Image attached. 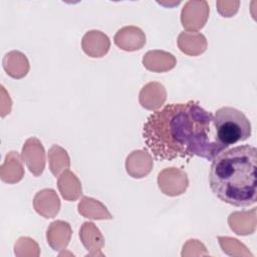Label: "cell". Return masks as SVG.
<instances>
[{"mask_svg":"<svg viewBox=\"0 0 257 257\" xmlns=\"http://www.w3.org/2000/svg\"><path fill=\"white\" fill-rule=\"evenodd\" d=\"M83 51L90 57H102L107 53L110 42L109 38L98 30H91L84 34L81 41Z\"/></svg>","mask_w":257,"mask_h":257,"instance_id":"9c48e42d","label":"cell"},{"mask_svg":"<svg viewBox=\"0 0 257 257\" xmlns=\"http://www.w3.org/2000/svg\"><path fill=\"white\" fill-rule=\"evenodd\" d=\"M214 124L220 143L227 148L251 137L250 120L242 111L231 106H224L215 111Z\"/></svg>","mask_w":257,"mask_h":257,"instance_id":"3957f363","label":"cell"},{"mask_svg":"<svg viewBox=\"0 0 257 257\" xmlns=\"http://www.w3.org/2000/svg\"><path fill=\"white\" fill-rule=\"evenodd\" d=\"M209 13L207 1H188L182 9V25L187 30H199L205 25Z\"/></svg>","mask_w":257,"mask_h":257,"instance_id":"5b68a950","label":"cell"},{"mask_svg":"<svg viewBox=\"0 0 257 257\" xmlns=\"http://www.w3.org/2000/svg\"><path fill=\"white\" fill-rule=\"evenodd\" d=\"M48 161L50 171L57 177L62 170H67L70 166V159L67 152L57 145H53L48 151Z\"/></svg>","mask_w":257,"mask_h":257,"instance_id":"e0dca14e","label":"cell"},{"mask_svg":"<svg viewBox=\"0 0 257 257\" xmlns=\"http://www.w3.org/2000/svg\"><path fill=\"white\" fill-rule=\"evenodd\" d=\"M22 158L30 173L39 177L45 167V152L41 142L36 138L28 139L22 148Z\"/></svg>","mask_w":257,"mask_h":257,"instance_id":"8992f818","label":"cell"},{"mask_svg":"<svg viewBox=\"0 0 257 257\" xmlns=\"http://www.w3.org/2000/svg\"><path fill=\"white\" fill-rule=\"evenodd\" d=\"M57 186L61 196L67 201H75L81 195V183L69 170L64 171V173L60 175Z\"/></svg>","mask_w":257,"mask_h":257,"instance_id":"9a60e30c","label":"cell"},{"mask_svg":"<svg viewBox=\"0 0 257 257\" xmlns=\"http://www.w3.org/2000/svg\"><path fill=\"white\" fill-rule=\"evenodd\" d=\"M79 237L83 246L86 248L87 251L93 250V249L100 250L104 244V239L100 231L91 222L83 223L79 231Z\"/></svg>","mask_w":257,"mask_h":257,"instance_id":"2e32d148","label":"cell"},{"mask_svg":"<svg viewBox=\"0 0 257 257\" xmlns=\"http://www.w3.org/2000/svg\"><path fill=\"white\" fill-rule=\"evenodd\" d=\"M152 167V157L146 151H134L125 161L126 172L135 179L146 177L151 172Z\"/></svg>","mask_w":257,"mask_h":257,"instance_id":"30bf717a","label":"cell"},{"mask_svg":"<svg viewBox=\"0 0 257 257\" xmlns=\"http://www.w3.org/2000/svg\"><path fill=\"white\" fill-rule=\"evenodd\" d=\"M257 150L249 145L223 151L212 162L209 184L222 202L235 207L256 203Z\"/></svg>","mask_w":257,"mask_h":257,"instance_id":"7a4b0ae2","label":"cell"},{"mask_svg":"<svg viewBox=\"0 0 257 257\" xmlns=\"http://www.w3.org/2000/svg\"><path fill=\"white\" fill-rule=\"evenodd\" d=\"M114 43L125 51H136L146 44V35L143 30L136 26H125L114 35Z\"/></svg>","mask_w":257,"mask_h":257,"instance_id":"52a82bcc","label":"cell"},{"mask_svg":"<svg viewBox=\"0 0 257 257\" xmlns=\"http://www.w3.org/2000/svg\"><path fill=\"white\" fill-rule=\"evenodd\" d=\"M166 97L167 92L163 84L159 82H149L140 92V103L147 109L155 110L164 104Z\"/></svg>","mask_w":257,"mask_h":257,"instance_id":"8fae6325","label":"cell"},{"mask_svg":"<svg viewBox=\"0 0 257 257\" xmlns=\"http://www.w3.org/2000/svg\"><path fill=\"white\" fill-rule=\"evenodd\" d=\"M178 45L182 52L188 55H198L206 50L207 41L201 33L184 31L178 37Z\"/></svg>","mask_w":257,"mask_h":257,"instance_id":"5bb4252c","label":"cell"},{"mask_svg":"<svg viewBox=\"0 0 257 257\" xmlns=\"http://www.w3.org/2000/svg\"><path fill=\"white\" fill-rule=\"evenodd\" d=\"M143 138L158 161L195 156L213 161L228 149L218 139L213 113L194 100L154 111L144 124Z\"/></svg>","mask_w":257,"mask_h":257,"instance_id":"6da1fadb","label":"cell"},{"mask_svg":"<svg viewBox=\"0 0 257 257\" xmlns=\"http://www.w3.org/2000/svg\"><path fill=\"white\" fill-rule=\"evenodd\" d=\"M187 174L177 168H166L158 175V185L160 190L168 196H179L188 187Z\"/></svg>","mask_w":257,"mask_h":257,"instance_id":"277c9868","label":"cell"},{"mask_svg":"<svg viewBox=\"0 0 257 257\" xmlns=\"http://www.w3.org/2000/svg\"><path fill=\"white\" fill-rule=\"evenodd\" d=\"M35 211L44 218H53L60 209V201L55 191L44 189L39 191L33 200Z\"/></svg>","mask_w":257,"mask_h":257,"instance_id":"ba28073f","label":"cell"},{"mask_svg":"<svg viewBox=\"0 0 257 257\" xmlns=\"http://www.w3.org/2000/svg\"><path fill=\"white\" fill-rule=\"evenodd\" d=\"M81 202L91 208V210H86V211H83V212L80 213L85 218L94 219V220H105V219L108 220V219H112V216L107 211L106 207L103 206L97 200H94V199L88 198V197H83Z\"/></svg>","mask_w":257,"mask_h":257,"instance_id":"ac0fdd59","label":"cell"},{"mask_svg":"<svg viewBox=\"0 0 257 257\" xmlns=\"http://www.w3.org/2000/svg\"><path fill=\"white\" fill-rule=\"evenodd\" d=\"M176 57L169 52L162 50H153L146 53L143 58L144 66L154 72H164L175 67Z\"/></svg>","mask_w":257,"mask_h":257,"instance_id":"4fadbf2b","label":"cell"},{"mask_svg":"<svg viewBox=\"0 0 257 257\" xmlns=\"http://www.w3.org/2000/svg\"><path fill=\"white\" fill-rule=\"evenodd\" d=\"M72 230L70 225L64 221H54L47 229V243L55 251L65 249L70 241Z\"/></svg>","mask_w":257,"mask_h":257,"instance_id":"7c38bea8","label":"cell"}]
</instances>
